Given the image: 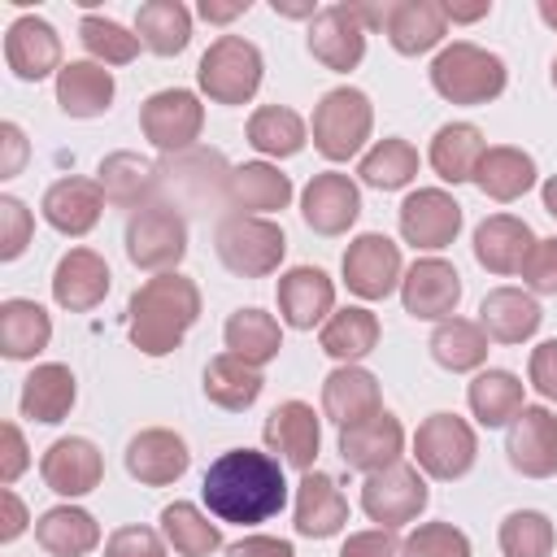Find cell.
Listing matches in <instances>:
<instances>
[{
  "label": "cell",
  "instance_id": "cell-1",
  "mask_svg": "<svg viewBox=\"0 0 557 557\" xmlns=\"http://www.w3.org/2000/svg\"><path fill=\"white\" fill-rule=\"evenodd\" d=\"M200 496L218 522L257 527L287 505V479L278 457L257 448H231L205 470Z\"/></svg>",
  "mask_w": 557,
  "mask_h": 557
},
{
  "label": "cell",
  "instance_id": "cell-2",
  "mask_svg": "<svg viewBox=\"0 0 557 557\" xmlns=\"http://www.w3.org/2000/svg\"><path fill=\"white\" fill-rule=\"evenodd\" d=\"M200 318V287L170 270V274H152L126 305V326H131V344L144 357H165L183 344V335L196 326Z\"/></svg>",
  "mask_w": 557,
  "mask_h": 557
},
{
  "label": "cell",
  "instance_id": "cell-3",
  "mask_svg": "<svg viewBox=\"0 0 557 557\" xmlns=\"http://www.w3.org/2000/svg\"><path fill=\"white\" fill-rule=\"evenodd\" d=\"M505 61L479 44H448L435 61H431V87L448 100V104H487L505 91Z\"/></svg>",
  "mask_w": 557,
  "mask_h": 557
},
{
  "label": "cell",
  "instance_id": "cell-4",
  "mask_svg": "<svg viewBox=\"0 0 557 557\" xmlns=\"http://www.w3.org/2000/svg\"><path fill=\"white\" fill-rule=\"evenodd\" d=\"M261 70H265V61L252 39L218 35L196 65V83L213 104H248L261 87Z\"/></svg>",
  "mask_w": 557,
  "mask_h": 557
},
{
  "label": "cell",
  "instance_id": "cell-5",
  "mask_svg": "<svg viewBox=\"0 0 557 557\" xmlns=\"http://www.w3.org/2000/svg\"><path fill=\"white\" fill-rule=\"evenodd\" d=\"M213 248L222 257V265L239 278H265L278 270L283 252H287V235L278 222L270 218H252V213H226L213 231Z\"/></svg>",
  "mask_w": 557,
  "mask_h": 557
},
{
  "label": "cell",
  "instance_id": "cell-6",
  "mask_svg": "<svg viewBox=\"0 0 557 557\" xmlns=\"http://www.w3.org/2000/svg\"><path fill=\"white\" fill-rule=\"evenodd\" d=\"M374 131V104L357 87H335L313 109V148L326 161H348L366 148Z\"/></svg>",
  "mask_w": 557,
  "mask_h": 557
},
{
  "label": "cell",
  "instance_id": "cell-7",
  "mask_svg": "<svg viewBox=\"0 0 557 557\" xmlns=\"http://www.w3.org/2000/svg\"><path fill=\"white\" fill-rule=\"evenodd\" d=\"M126 257L139 270L170 274L187 257V218L174 205H144L126 222Z\"/></svg>",
  "mask_w": 557,
  "mask_h": 557
},
{
  "label": "cell",
  "instance_id": "cell-8",
  "mask_svg": "<svg viewBox=\"0 0 557 557\" xmlns=\"http://www.w3.org/2000/svg\"><path fill=\"white\" fill-rule=\"evenodd\" d=\"M200 126H205V104H200V96L187 91V87H165V91L148 96L144 109H139V131H144V139H148L157 152H170V157L191 152L196 139H200Z\"/></svg>",
  "mask_w": 557,
  "mask_h": 557
},
{
  "label": "cell",
  "instance_id": "cell-9",
  "mask_svg": "<svg viewBox=\"0 0 557 557\" xmlns=\"http://www.w3.org/2000/svg\"><path fill=\"white\" fill-rule=\"evenodd\" d=\"M413 457H418V470L440 479V483H453L461 479L474 457H479V440H474V426L457 413H431L418 435H413Z\"/></svg>",
  "mask_w": 557,
  "mask_h": 557
},
{
  "label": "cell",
  "instance_id": "cell-10",
  "mask_svg": "<svg viewBox=\"0 0 557 557\" xmlns=\"http://www.w3.org/2000/svg\"><path fill=\"white\" fill-rule=\"evenodd\" d=\"M426 500H431V492H426L422 470L418 466H405V461H396L387 470H374L361 483V509H366V518L379 522V527H387V531L413 522L426 509Z\"/></svg>",
  "mask_w": 557,
  "mask_h": 557
},
{
  "label": "cell",
  "instance_id": "cell-11",
  "mask_svg": "<svg viewBox=\"0 0 557 557\" xmlns=\"http://www.w3.org/2000/svg\"><path fill=\"white\" fill-rule=\"evenodd\" d=\"M339 270H344L348 292L361 296V300H383V296H392V292L400 287V278H405L400 248H396L387 235H379V231L357 235V239L344 248Z\"/></svg>",
  "mask_w": 557,
  "mask_h": 557
},
{
  "label": "cell",
  "instance_id": "cell-12",
  "mask_svg": "<svg viewBox=\"0 0 557 557\" xmlns=\"http://www.w3.org/2000/svg\"><path fill=\"white\" fill-rule=\"evenodd\" d=\"M400 300H405V313L422 318V322H444L457 313V300H461V274L453 270V261L444 257H422L405 270L400 278Z\"/></svg>",
  "mask_w": 557,
  "mask_h": 557
},
{
  "label": "cell",
  "instance_id": "cell-13",
  "mask_svg": "<svg viewBox=\"0 0 557 557\" xmlns=\"http://www.w3.org/2000/svg\"><path fill=\"white\" fill-rule=\"evenodd\" d=\"M405 453V426L396 413L379 409L352 426H339V457L348 470H361V474H374V470H387L396 466Z\"/></svg>",
  "mask_w": 557,
  "mask_h": 557
},
{
  "label": "cell",
  "instance_id": "cell-14",
  "mask_svg": "<svg viewBox=\"0 0 557 557\" xmlns=\"http://www.w3.org/2000/svg\"><path fill=\"white\" fill-rule=\"evenodd\" d=\"M505 453L518 474L553 479L557 474V413L544 405H522V413L509 422Z\"/></svg>",
  "mask_w": 557,
  "mask_h": 557
},
{
  "label": "cell",
  "instance_id": "cell-15",
  "mask_svg": "<svg viewBox=\"0 0 557 557\" xmlns=\"http://www.w3.org/2000/svg\"><path fill=\"white\" fill-rule=\"evenodd\" d=\"M366 35L370 30L357 22L352 4H326L309 22V52H313L318 65H326L335 74H348L366 57Z\"/></svg>",
  "mask_w": 557,
  "mask_h": 557
},
{
  "label": "cell",
  "instance_id": "cell-16",
  "mask_svg": "<svg viewBox=\"0 0 557 557\" xmlns=\"http://www.w3.org/2000/svg\"><path fill=\"white\" fill-rule=\"evenodd\" d=\"M461 231V205L440 187H418L400 205V235L413 248H448Z\"/></svg>",
  "mask_w": 557,
  "mask_h": 557
},
{
  "label": "cell",
  "instance_id": "cell-17",
  "mask_svg": "<svg viewBox=\"0 0 557 557\" xmlns=\"http://www.w3.org/2000/svg\"><path fill=\"white\" fill-rule=\"evenodd\" d=\"M39 474H44V483H48L57 496H70V500H74V496H87V492L100 487V479H104V457H100V448H96L91 440L65 435V440H57V444L44 453Z\"/></svg>",
  "mask_w": 557,
  "mask_h": 557
},
{
  "label": "cell",
  "instance_id": "cell-18",
  "mask_svg": "<svg viewBox=\"0 0 557 557\" xmlns=\"http://www.w3.org/2000/svg\"><path fill=\"white\" fill-rule=\"evenodd\" d=\"M300 213L318 235H344L361 213V191L348 174H313L300 191Z\"/></svg>",
  "mask_w": 557,
  "mask_h": 557
},
{
  "label": "cell",
  "instance_id": "cell-19",
  "mask_svg": "<svg viewBox=\"0 0 557 557\" xmlns=\"http://www.w3.org/2000/svg\"><path fill=\"white\" fill-rule=\"evenodd\" d=\"M265 444H270V453H278L287 466L313 470L318 448H322V422H318L313 405H305V400H283V405H274L270 418H265Z\"/></svg>",
  "mask_w": 557,
  "mask_h": 557
},
{
  "label": "cell",
  "instance_id": "cell-20",
  "mask_svg": "<svg viewBox=\"0 0 557 557\" xmlns=\"http://www.w3.org/2000/svg\"><path fill=\"white\" fill-rule=\"evenodd\" d=\"M187 466H191V453H187L183 435H174L165 426H148L126 444V470L144 487H165V483L183 479Z\"/></svg>",
  "mask_w": 557,
  "mask_h": 557
},
{
  "label": "cell",
  "instance_id": "cell-21",
  "mask_svg": "<svg viewBox=\"0 0 557 557\" xmlns=\"http://www.w3.org/2000/svg\"><path fill=\"white\" fill-rule=\"evenodd\" d=\"M4 61L22 83L61 74V39L44 17H17L4 30Z\"/></svg>",
  "mask_w": 557,
  "mask_h": 557
},
{
  "label": "cell",
  "instance_id": "cell-22",
  "mask_svg": "<svg viewBox=\"0 0 557 557\" xmlns=\"http://www.w3.org/2000/svg\"><path fill=\"white\" fill-rule=\"evenodd\" d=\"M235 213H252V218H265V213H278L287 209L292 200V178L270 165V161H244L226 174V196H222Z\"/></svg>",
  "mask_w": 557,
  "mask_h": 557
},
{
  "label": "cell",
  "instance_id": "cell-23",
  "mask_svg": "<svg viewBox=\"0 0 557 557\" xmlns=\"http://www.w3.org/2000/svg\"><path fill=\"white\" fill-rule=\"evenodd\" d=\"M44 222L70 239L87 235L100 213H104V191L96 178H57L48 191H44V205H39Z\"/></svg>",
  "mask_w": 557,
  "mask_h": 557
},
{
  "label": "cell",
  "instance_id": "cell-24",
  "mask_svg": "<svg viewBox=\"0 0 557 557\" xmlns=\"http://www.w3.org/2000/svg\"><path fill=\"white\" fill-rule=\"evenodd\" d=\"M531 248H535V235L513 213H492L474 226V261L492 274H522Z\"/></svg>",
  "mask_w": 557,
  "mask_h": 557
},
{
  "label": "cell",
  "instance_id": "cell-25",
  "mask_svg": "<svg viewBox=\"0 0 557 557\" xmlns=\"http://www.w3.org/2000/svg\"><path fill=\"white\" fill-rule=\"evenodd\" d=\"M109 296V265L91 248H70L52 270V300L70 313H87Z\"/></svg>",
  "mask_w": 557,
  "mask_h": 557
},
{
  "label": "cell",
  "instance_id": "cell-26",
  "mask_svg": "<svg viewBox=\"0 0 557 557\" xmlns=\"http://www.w3.org/2000/svg\"><path fill=\"white\" fill-rule=\"evenodd\" d=\"M335 309V283L318 265H296L278 278V313L296 331H313Z\"/></svg>",
  "mask_w": 557,
  "mask_h": 557
},
{
  "label": "cell",
  "instance_id": "cell-27",
  "mask_svg": "<svg viewBox=\"0 0 557 557\" xmlns=\"http://www.w3.org/2000/svg\"><path fill=\"white\" fill-rule=\"evenodd\" d=\"M100 191L109 205L117 209H144V205H157L152 196L161 191V165L139 157V152H113L100 161Z\"/></svg>",
  "mask_w": 557,
  "mask_h": 557
},
{
  "label": "cell",
  "instance_id": "cell-28",
  "mask_svg": "<svg viewBox=\"0 0 557 557\" xmlns=\"http://www.w3.org/2000/svg\"><path fill=\"white\" fill-rule=\"evenodd\" d=\"M540 322H544V309L522 287H492L479 305V326L496 344H522L540 331Z\"/></svg>",
  "mask_w": 557,
  "mask_h": 557
},
{
  "label": "cell",
  "instance_id": "cell-29",
  "mask_svg": "<svg viewBox=\"0 0 557 557\" xmlns=\"http://www.w3.org/2000/svg\"><path fill=\"white\" fill-rule=\"evenodd\" d=\"M344 522H348V500L339 483L322 470H305V479L296 483V531L309 540H326L344 531Z\"/></svg>",
  "mask_w": 557,
  "mask_h": 557
},
{
  "label": "cell",
  "instance_id": "cell-30",
  "mask_svg": "<svg viewBox=\"0 0 557 557\" xmlns=\"http://www.w3.org/2000/svg\"><path fill=\"white\" fill-rule=\"evenodd\" d=\"M383 409V396H379V379L361 366H339L326 374L322 383V413L335 422V426H352L370 413Z\"/></svg>",
  "mask_w": 557,
  "mask_h": 557
},
{
  "label": "cell",
  "instance_id": "cell-31",
  "mask_svg": "<svg viewBox=\"0 0 557 557\" xmlns=\"http://www.w3.org/2000/svg\"><path fill=\"white\" fill-rule=\"evenodd\" d=\"M383 35L392 39V48H396L400 57L431 52V48L448 35L444 4H435V0H392V13H387Z\"/></svg>",
  "mask_w": 557,
  "mask_h": 557
},
{
  "label": "cell",
  "instance_id": "cell-32",
  "mask_svg": "<svg viewBox=\"0 0 557 557\" xmlns=\"http://www.w3.org/2000/svg\"><path fill=\"white\" fill-rule=\"evenodd\" d=\"M113 74L100 61H70L57 74V104L70 117H100L113 104Z\"/></svg>",
  "mask_w": 557,
  "mask_h": 557
},
{
  "label": "cell",
  "instance_id": "cell-33",
  "mask_svg": "<svg viewBox=\"0 0 557 557\" xmlns=\"http://www.w3.org/2000/svg\"><path fill=\"white\" fill-rule=\"evenodd\" d=\"M35 540L48 557H87L100 544V522L78 505H57V509L39 513Z\"/></svg>",
  "mask_w": 557,
  "mask_h": 557
},
{
  "label": "cell",
  "instance_id": "cell-34",
  "mask_svg": "<svg viewBox=\"0 0 557 557\" xmlns=\"http://www.w3.org/2000/svg\"><path fill=\"white\" fill-rule=\"evenodd\" d=\"M74 396H78V387H74V374H70V366H61V361H44V366H35L30 374H26V383H22V413L30 418V422H61L70 409H74Z\"/></svg>",
  "mask_w": 557,
  "mask_h": 557
},
{
  "label": "cell",
  "instance_id": "cell-35",
  "mask_svg": "<svg viewBox=\"0 0 557 557\" xmlns=\"http://www.w3.org/2000/svg\"><path fill=\"white\" fill-rule=\"evenodd\" d=\"M483 152H487V144H483V131L474 122H448L431 139V170L444 183H470Z\"/></svg>",
  "mask_w": 557,
  "mask_h": 557
},
{
  "label": "cell",
  "instance_id": "cell-36",
  "mask_svg": "<svg viewBox=\"0 0 557 557\" xmlns=\"http://www.w3.org/2000/svg\"><path fill=\"white\" fill-rule=\"evenodd\" d=\"M474 183H479L483 196L509 205V200H518L535 187V161L513 144H496V148L483 152V161L474 170Z\"/></svg>",
  "mask_w": 557,
  "mask_h": 557
},
{
  "label": "cell",
  "instance_id": "cell-37",
  "mask_svg": "<svg viewBox=\"0 0 557 557\" xmlns=\"http://www.w3.org/2000/svg\"><path fill=\"white\" fill-rule=\"evenodd\" d=\"M322 352L344 361V366H357L361 357H370L379 348V318L361 305H348V309H335L326 322H322V335H318Z\"/></svg>",
  "mask_w": 557,
  "mask_h": 557
},
{
  "label": "cell",
  "instance_id": "cell-38",
  "mask_svg": "<svg viewBox=\"0 0 557 557\" xmlns=\"http://www.w3.org/2000/svg\"><path fill=\"white\" fill-rule=\"evenodd\" d=\"M48 339H52V318L44 313V305L22 300V296L0 305V352L9 361H26V357L44 352Z\"/></svg>",
  "mask_w": 557,
  "mask_h": 557
},
{
  "label": "cell",
  "instance_id": "cell-39",
  "mask_svg": "<svg viewBox=\"0 0 557 557\" xmlns=\"http://www.w3.org/2000/svg\"><path fill=\"white\" fill-rule=\"evenodd\" d=\"M261 387H265L261 370L248 366V361H239L235 352H218V357L205 366V396H209L218 409H226V413H244L248 405H257Z\"/></svg>",
  "mask_w": 557,
  "mask_h": 557
},
{
  "label": "cell",
  "instance_id": "cell-40",
  "mask_svg": "<svg viewBox=\"0 0 557 557\" xmlns=\"http://www.w3.org/2000/svg\"><path fill=\"white\" fill-rule=\"evenodd\" d=\"M222 335H226V352H235L239 361H248L257 370L270 366L283 348V331H278L274 313H265V309H235L226 318Z\"/></svg>",
  "mask_w": 557,
  "mask_h": 557
},
{
  "label": "cell",
  "instance_id": "cell-41",
  "mask_svg": "<svg viewBox=\"0 0 557 557\" xmlns=\"http://www.w3.org/2000/svg\"><path fill=\"white\" fill-rule=\"evenodd\" d=\"M135 30H139V44L148 52L178 57L187 48V39H191V13L178 0H148L135 13Z\"/></svg>",
  "mask_w": 557,
  "mask_h": 557
},
{
  "label": "cell",
  "instance_id": "cell-42",
  "mask_svg": "<svg viewBox=\"0 0 557 557\" xmlns=\"http://www.w3.org/2000/svg\"><path fill=\"white\" fill-rule=\"evenodd\" d=\"M466 400H470V413L483 422V426H505L522 413V379L509 374V370H479L474 383L466 387Z\"/></svg>",
  "mask_w": 557,
  "mask_h": 557
},
{
  "label": "cell",
  "instance_id": "cell-43",
  "mask_svg": "<svg viewBox=\"0 0 557 557\" xmlns=\"http://www.w3.org/2000/svg\"><path fill=\"white\" fill-rule=\"evenodd\" d=\"M161 535L178 557H209L222 548L218 522H209L191 500H174L161 509Z\"/></svg>",
  "mask_w": 557,
  "mask_h": 557
},
{
  "label": "cell",
  "instance_id": "cell-44",
  "mask_svg": "<svg viewBox=\"0 0 557 557\" xmlns=\"http://www.w3.org/2000/svg\"><path fill=\"white\" fill-rule=\"evenodd\" d=\"M431 357L453 374L479 370L487 361V331L479 322H466V318H444L431 331Z\"/></svg>",
  "mask_w": 557,
  "mask_h": 557
},
{
  "label": "cell",
  "instance_id": "cell-45",
  "mask_svg": "<svg viewBox=\"0 0 557 557\" xmlns=\"http://www.w3.org/2000/svg\"><path fill=\"white\" fill-rule=\"evenodd\" d=\"M357 174H361V183H366V187H379V191L409 187V183H413V174H418V148H413L409 139L387 135V139H379V144L361 157Z\"/></svg>",
  "mask_w": 557,
  "mask_h": 557
},
{
  "label": "cell",
  "instance_id": "cell-46",
  "mask_svg": "<svg viewBox=\"0 0 557 557\" xmlns=\"http://www.w3.org/2000/svg\"><path fill=\"white\" fill-rule=\"evenodd\" d=\"M305 122L296 109H283V104H261L252 117H248V144L265 157H296L305 148Z\"/></svg>",
  "mask_w": 557,
  "mask_h": 557
},
{
  "label": "cell",
  "instance_id": "cell-47",
  "mask_svg": "<svg viewBox=\"0 0 557 557\" xmlns=\"http://www.w3.org/2000/svg\"><path fill=\"white\" fill-rule=\"evenodd\" d=\"M553 544H557V531L540 509H513L500 522V553L505 557H548Z\"/></svg>",
  "mask_w": 557,
  "mask_h": 557
},
{
  "label": "cell",
  "instance_id": "cell-48",
  "mask_svg": "<svg viewBox=\"0 0 557 557\" xmlns=\"http://www.w3.org/2000/svg\"><path fill=\"white\" fill-rule=\"evenodd\" d=\"M78 39L91 52V61H100V65H126V61L139 57V35H131L126 26H117L109 17H91L87 13L78 22Z\"/></svg>",
  "mask_w": 557,
  "mask_h": 557
},
{
  "label": "cell",
  "instance_id": "cell-49",
  "mask_svg": "<svg viewBox=\"0 0 557 557\" xmlns=\"http://www.w3.org/2000/svg\"><path fill=\"white\" fill-rule=\"evenodd\" d=\"M400 553L405 557H470V540L453 522H422L405 535Z\"/></svg>",
  "mask_w": 557,
  "mask_h": 557
},
{
  "label": "cell",
  "instance_id": "cell-50",
  "mask_svg": "<svg viewBox=\"0 0 557 557\" xmlns=\"http://www.w3.org/2000/svg\"><path fill=\"white\" fill-rule=\"evenodd\" d=\"M30 231H35L30 209L17 196H0V261L22 257L30 244Z\"/></svg>",
  "mask_w": 557,
  "mask_h": 557
},
{
  "label": "cell",
  "instance_id": "cell-51",
  "mask_svg": "<svg viewBox=\"0 0 557 557\" xmlns=\"http://www.w3.org/2000/svg\"><path fill=\"white\" fill-rule=\"evenodd\" d=\"M522 278L531 292L540 296H557V235L553 239H535L527 265H522Z\"/></svg>",
  "mask_w": 557,
  "mask_h": 557
},
{
  "label": "cell",
  "instance_id": "cell-52",
  "mask_svg": "<svg viewBox=\"0 0 557 557\" xmlns=\"http://www.w3.org/2000/svg\"><path fill=\"white\" fill-rule=\"evenodd\" d=\"M104 557H165V540L152 527H122L104 540Z\"/></svg>",
  "mask_w": 557,
  "mask_h": 557
},
{
  "label": "cell",
  "instance_id": "cell-53",
  "mask_svg": "<svg viewBox=\"0 0 557 557\" xmlns=\"http://www.w3.org/2000/svg\"><path fill=\"white\" fill-rule=\"evenodd\" d=\"M400 544H405V540H396V531L374 527V531L348 535L344 548H339V557H400Z\"/></svg>",
  "mask_w": 557,
  "mask_h": 557
},
{
  "label": "cell",
  "instance_id": "cell-54",
  "mask_svg": "<svg viewBox=\"0 0 557 557\" xmlns=\"http://www.w3.org/2000/svg\"><path fill=\"white\" fill-rule=\"evenodd\" d=\"M26 461H30V457H26V440H22V431H17L13 422H4V426H0V483L9 487V483L26 470Z\"/></svg>",
  "mask_w": 557,
  "mask_h": 557
},
{
  "label": "cell",
  "instance_id": "cell-55",
  "mask_svg": "<svg viewBox=\"0 0 557 557\" xmlns=\"http://www.w3.org/2000/svg\"><path fill=\"white\" fill-rule=\"evenodd\" d=\"M531 387L544 400H557V339H544L531 352Z\"/></svg>",
  "mask_w": 557,
  "mask_h": 557
},
{
  "label": "cell",
  "instance_id": "cell-56",
  "mask_svg": "<svg viewBox=\"0 0 557 557\" xmlns=\"http://www.w3.org/2000/svg\"><path fill=\"white\" fill-rule=\"evenodd\" d=\"M26 161V135L17 122H4L0 126V178H13Z\"/></svg>",
  "mask_w": 557,
  "mask_h": 557
},
{
  "label": "cell",
  "instance_id": "cell-57",
  "mask_svg": "<svg viewBox=\"0 0 557 557\" xmlns=\"http://www.w3.org/2000/svg\"><path fill=\"white\" fill-rule=\"evenodd\" d=\"M226 553L231 557H296V548L287 540H274V535H244Z\"/></svg>",
  "mask_w": 557,
  "mask_h": 557
},
{
  "label": "cell",
  "instance_id": "cell-58",
  "mask_svg": "<svg viewBox=\"0 0 557 557\" xmlns=\"http://www.w3.org/2000/svg\"><path fill=\"white\" fill-rule=\"evenodd\" d=\"M0 505H4V527H0V540L9 544V540H17L22 531H26V505L17 500V492H0Z\"/></svg>",
  "mask_w": 557,
  "mask_h": 557
},
{
  "label": "cell",
  "instance_id": "cell-59",
  "mask_svg": "<svg viewBox=\"0 0 557 557\" xmlns=\"http://www.w3.org/2000/svg\"><path fill=\"white\" fill-rule=\"evenodd\" d=\"M196 9H200L205 22H231V17L248 13V0H200Z\"/></svg>",
  "mask_w": 557,
  "mask_h": 557
},
{
  "label": "cell",
  "instance_id": "cell-60",
  "mask_svg": "<svg viewBox=\"0 0 557 557\" xmlns=\"http://www.w3.org/2000/svg\"><path fill=\"white\" fill-rule=\"evenodd\" d=\"M487 9H492V0H479V4H444V17L448 22H479Z\"/></svg>",
  "mask_w": 557,
  "mask_h": 557
},
{
  "label": "cell",
  "instance_id": "cell-61",
  "mask_svg": "<svg viewBox=\"0 0 557 557\" xmlns=\"http://www.w3.org/2000/svg\"><path fill=\"white\" fill-rule=\"evenodd\" d=\"M274 13H283V17H318L313 0H305V4H296V0H274Z\"/></svg>",
  "mask_w": 557,
  "mask_h": 557
},
{
  "label": "cell",
  "instance_id": "cell-62",
  "mask_svg": "<svg viewBox=\"0 0 557 557\" xmlns=\"http://www.w3.org/2000/svg\"><path fill=\"white\" fill-rule=\"evenodd\" d=\"M540 196H544V209H548V218H557V174H553V178H544Z\"/></svg>",
  "mask_w": 557,
  "mask_h": 557
},
{
  "label": "cell",
  "instance_id": "cell-63",
  "mask_svg": "<svg viewBox=\"0 0 557 557\" xmlns=\"http://www.w3.org/2000/svg\"><path fill=\"white\" fill-rule=\"evenodd\" d=\"M540 17H544V22L557 30V0H540Z\"/></svg>",
  "mask_w": 557,
  "mask_h": 557
},
{
  "label": "cell",
  "instance_id": "cell-64",
  "mask_svg": "<svg viewBox=\"0 0 557 557\" xmlns=\"http://www.w3.org/2000/svg\"><path fill=\"white\" fill-rule=\"evenodd\" d=\"M553 87H557V61H553Z\"/></svg>",
  "mask_w": 557,
  "mask_h": 557
}]
</instances>
